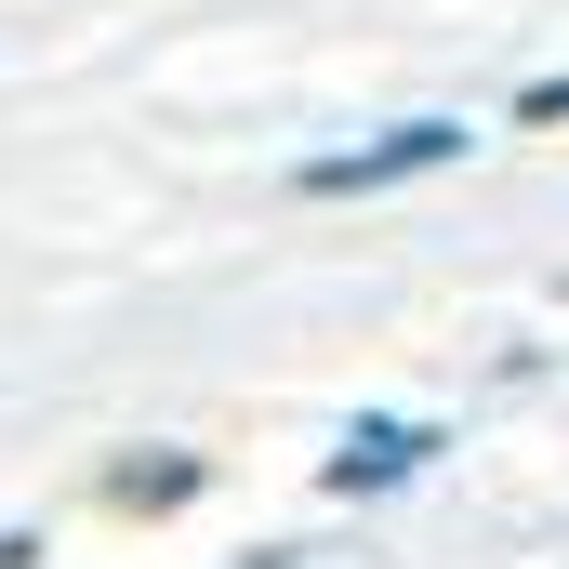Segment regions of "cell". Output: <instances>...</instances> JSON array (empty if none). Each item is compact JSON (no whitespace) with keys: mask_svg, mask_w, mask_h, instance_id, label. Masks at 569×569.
Returning <instances> with one entry per match:
<instances>
[{"mask_svg":"<svg viewBox=\"0 0 569 569\" xmlns=\"http://www.w3.org/2000/svg\"><path fill=\"white\" fill-rule=\"evenodd\" d=\"M437 159H463V120H398L385 146H345V159H305V199H371V186H411Z\"/></svg>","mask_w":569,"mask_h":569,"instance_id":"obj_1","label":"cell"},{"mask_svg":"<svg viewBox=\"0 0 569 569\" xmlns=\"http://www.w3.org/2000/svg\"><path fill=\"white\" fill-rule=\"evenodd\" d=\"M199 490H212L199 450H133V463H107V517H186Z\"/></svg>","mask_w":569,"mask_h":569,"instance_id":"obj_2","label":"cell"},{"mask_svg":"<svg viewBox=\"0 0 569 569\" xmlns=\"http://www.w3.org/2000/svg\"><path fill=\"white\" fill-rule=\"evenodd\" d=\"M425 450H437L425 425H358L345 450H331V463H318V477H331V490L358 503V490H398V477H425Z\"/></svg>","mask_w":569,"mask_h":569,"instance_id":"obj_3","label":"cell"},{"mask_svg":"<svg viewBox=\"0 0 569 569\" xmlns=\"http://www.w3.org/2000/svg\"><path fill=\"white\" fill-rule=\"evenodd\" d=\"M517 120H530V133H557V120H569V80H530V93H517Z\"/></svg>","mask_w":569,"mask_h":569,"instance_id":"obj_4","label":"cell"}]
</instances>
